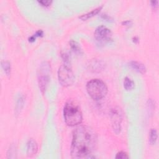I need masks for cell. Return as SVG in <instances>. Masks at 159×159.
Returning <instances> with one entry per match:
<instances>
[{
    "mask_svg": "<svg viewBox=\"0 0 159 159\" xmlns=\"http://www.w3.org/2000/svg\"><path fill=\"white\" fill-rule=\"evenodd\" d=\"M97 144L98 136L92 127L87 126L78 127L73 132L71 156L75 159L92 158Z\"/></svg>",
    "mask_w": 159,
    "mask_h": 159,
    "instance_id": "cell-1",
    "label": "cell"
},
{
    "mask_svg": "<svg viewBox=\"0 0 159 159\" xmlns=\"http://www.w3.org/2000/svg\"><path fill=\"white\" fill-rule=\"evenodd\" d=\"M63 117L66 124L70 126L80 124L83 115L79 105L74 101H68L63 108Z\"/></svg>",
    "mask_w": 159,
    "mask_h": 159,
    "instance_id": "cell-2",
    "label": "cell"
},
{
    "mask_svg": "<svg viewBox=\"0 0 159 159\" xmlns=\"http://www.w3.org/2000/svg\"><path fill=\"white\" fill-rule=\"evenodd\" d=\"M86 90L88 95L93 100H101L106 97L108 88L105 83L100 79H93L87 83Z\"/></svg>",
    "mask_w": 159,
    "mask_h": 159,
    "instance_id": "cell-3",
    "label": "cell"
},
{
    "mask_svg": "<svg viewBox=\"0 0 159 159\" xmlns=\"http://www.w3.org/2000/svg\"><path fill=\"white\" fill-rule=\"evenodd\" d=\"M51 68L50 64L47 62H44L39 66L37 73L39 86L41 92L44 93L48 86L51 78Z\"/></svg>",
    "mask_w": 159,
    "mask_h": 159,
    "instance_id": "cell-4",
    "label": "cell"
},
{
    "mask_svg": "<svg viewBox=\"0 0 159 159\" xmlns=\"http://www.w3.org/2000/svg\"><path fill=\"white\" fill-rule=\"evenodd\" d=\"M58 78L59 83L63 86H69L74 83L75 76L69 64L64 63L59 67Z\"/></svg>",
    "mask_w": 159,
    "mask_h": 159,
    "instance_id": "cell-5",
    "label": "cell"
},
{
    "mask_svg": "<svg viewBox=\"0 0 159 159\" xmlns=\"http://www.w3.org/2000/svg\"><path fill=\"white\" fill-rule=\"evenodd\" d=\"M112 32L104 26L98 27L95 32V38L99 45H105L112 40Z\"/></svg>",
    "mask_w": 159,
    "mask_h": 159,
    "instance_id": "cell-6",
    "label": "cell"
},
{
    "mask_svg": "<svg viewBox=\"0 0 159 159\" xmlns=\"http://www.w3.org/2000/svg\"><path fill=\"white\" fill-rule=\"evenodd\" d=\"M112 126L114 131L118 134L121 131V123L122 121V116L119 108H115L111 111Z\"/></svg>",
    "mask_w": 159,
    "mask_h": 159,
    "instance_id": "cell-7",
    "label": "cell"
},
{
    "mask_svg": "<svg viewBox=\"0 0 159 159\" xmlns=\"http://www.w3.org/2000/svg\"><path fill=\"white\" fill-rule=\"evenodd\" d=\"M38 146L37 142L33 139H31L27 143V155L29 157L35 155L37 152Z\"/></svg>",
    "mask_w": 159,
    "mask_h": 159,
    "instance_id": "cell-8",
    "label": "cell"
},
{
    "mask_svg": "<svg viewBox=\"0 0 159 159\" xmlns=\"http://www.w3.org/2000/svg\"><path fill=\"white\" fill-rule=\"evenodd\" d=\"M129 65L132 70L138 72L140 74H144L146 72L147 69L146 66L141 62L137 61H131L129 62Z\"/></svg>",
    "mask_w": 159,
    "mask_h": 159,
    "instance_id": "cell-9",
    "label": "cell"
},
{
    "mask_svg": "<svg viewBox=\"0 0 159 159\" xmlns=\"http://www.w3.org/2000/svg\"><path fill=\"white\" fill-rule=\"evenodd\" d=\"M70 46L72 49V50L77 54L78 55H81L83 54V51L82 49L80 46V45L76 41L72 40L70 41Z\"/></svg>",
    "mask_w": 159,
    "mask_h": 159,
    "instance_id": "cell-10",
    "label": "cell"
},
{
    "mask_svg": "<svg viewBox=\"0 0 159 159\" xmlns=\"http://www.w3.org/2000/svg\"><path fill=\"white\" fill-rule=\"evenodd\" d=\"M102 8H103V6L98 7V8H97L93 9V11H92L91 12H89V13H86V14H83L82 16H81L80 17V18L81 19L83 20V21L87 20V19H88L89 18L92 17L94 16L95 15L97 14L100 11V10L102 9Z\"/></svg>",
    "mask_w": 159,
    "mask_h": 159,
    "instance_id": "cell-11",
    "label": "cell"
},
{
    "mask_svg": "<svg viewBox=\"0 0 159 159\" xmlns=\"http://www.w3.org/2000/svg\"><path fill=\"white\" fill-rule=\"evenodd\" d=\"M157 131L155 129H152L149 134V142L151 145L155 144L157 141Z\"/></svg>",
    "mask_w": 159,
    "mask_h": 159,
    "instance_id": "cell-12",
    "label": "cell"
},
{
    "mask_svg": "<svg viewBox=\"0 0 159 159\" xmlns=\"http://www.w3.org/2000/svg\"><path fill=\"white\" fill-rule=\"evenodd\" d=\"M134 81L129 78L126 77L124 80V87L127 91H131L134 88Z\"/></svg>",
    "mask_w": 159,
    "mask_h": 159,
    "instance_id": "cell-13",
    "label": "cell"
},
{
    "mask_svg": "<svg viewBox=\"0 0 159 159\" xmlns=\"http://www.w3.org/2000/svg\"><path fill=\"white\" fill-rule=\"evenodd\" d=\"M2 66L3 69L4 70L6 74L8 76L11 75V64L8 61H2Z\"/></svg>",
    "mask_w": 159,
    "mask_h": 159,
    "instance_id": "cell-14",
    "label": "cell"
},
{
    "mask_svg": "<svg viewBox=\"0 0 159 159\" xmlns=\"http://www.w3.org/2000/svg\"><path fill=\"white\" fill-rule=\"evenodd\" d=\"M24 98L23 97H20L19 98H18V100H17V104H16V112H19L20 110L22 109V106H23L24 105V102H25V100H24Z\"/></svg>",
    "mask_w": 159,
    "mask_h": 159,
    "instance_id": "cell-15",
    "label": "cell"
},
{
    "mask_svg": "<svg viewBox=\"0 0 159 159\" xmlns=\"http://www.w3.org/2000/svg\"><path fill=\"white\" fill-rule=\"evenodd\" d=\"M15 155H16V149L15 146H12L10 147L8 152V158H16Z\"/></svg>",
    "mask_w": 159,
    "mask_h": 159,
    "instance_id": "cell-16",
    "label": "cell"
},
{
    "mask_svg": "<svg viewBox=\"0 0 159 159\" xmlns=\"http://www.w3.org/2000/svg\"><path fill=\"white\" fill-rule=\"evenodd\" d=\"M129 158V156H128L127 153L124 152H119L116 155V158L124 159V158Z\"/></svg>",
    "mask_w": 159,
    "mask_h": 159,
    "instance_id": "cell-17",
    "label": "cell"
},
{
    "mask_svg": "<svg viewBox=\"0 0 159 159\" xmlns=\"http://www.w3.org/2000/svg\"><path fill=\"white\" fill-rule=\"evenodd\" d=\"M38 3L41 4L42 6H49L52 4V1H44V0H42V1H38Z\"/></svg>",
    "mask_w": 159,
    "mask_h": 159,
    "instance_id": "cell-18",
    "label": "cell"
},
{
    "mask_svg": "<svg viewBox=\"0 0 159 159\" xmlns=\"http://www.w3.org/2000/svg\"><path fill=\"white\" fill-rule=\"evenodd\" d=\"M34 36L37 37H42L43 36V31L41 30H39L38 31L36 32V33L34 34Z\"/></svg>",
    "mask_w": 159,
    "mask_h": 159,
    "instance_id": "cell-19",
    "label": "cell"
},
{
    "mask_svg": "<svg viewBox=\"0 0 159 159\" xmlns=\"http://www.w3.org/2000/svg\"><path fill=\"white\" fill-rule=\"evenodd\" d=\"M158 1H153V2H151V4H152V6L153 8H154V9H156L158 7Z\"/></svg>",
    "mask_w": 159,
    "mask_h": 159,
    "instance_id": "cell-20",
    "label": "cell"
},
{
    "mask_svg": "<svg viewBox=\"0 0 159 159\" xmlns=\"http://www.w3.org/2000/svg\"><path fill=\"white\" fill-rule=\"evenodd\" d=\"M123 25H125V26H130L132 25V22L131 21H126L123 22Z\"/></svg>",
    "mask_w": 159,
    "mask_h": 159,
    "instance_id": "cell-21",
    "label": "cell"
},
{
    "mask_svg": "<svg viewBox=\"0 0 159 159\" xmlns=\"http://www.w3.org/2000/svg\"><path fill=\"white\" fill-rule=\"evenodd\" d=\"M36 37L34 35V36H31V37H29V41L30 42H34V41L36 40Z\"/></svg>",
    "mask_w": 159,
    "mask_h": 159,
    "instance_id": "cell-22",
    "label": "cell"
}]
</instances>
